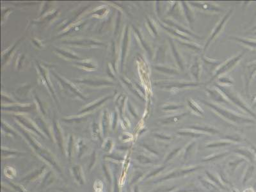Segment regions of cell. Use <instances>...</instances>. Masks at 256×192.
<instances>
[]
</instances>
